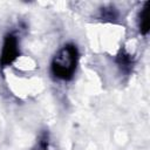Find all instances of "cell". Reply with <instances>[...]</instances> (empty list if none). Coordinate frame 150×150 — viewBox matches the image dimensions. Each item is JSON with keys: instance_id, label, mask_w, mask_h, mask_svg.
Segmentation results:
<instances>
[{"instance_id": "1", "label": "cell", "mask_w": 150, "mask_h": 150, "mask_svg": "<svg viewBox=\"0 0 150 150\" xmlns=\"http://www.w3.org/2000/svg\"><path fill=\"white\" fill-rule=\"evenodd\" d=\"M77 59L79 52L76 46L71 43L64 45L53 57L50 66L53 75L63 81L70 80L75 73Z\"/></svg>"}, {"instance_id": "2", "label": "cell", "mask_w": 150, "mask_h": 150, "mask_svg": "<svg viewBox=\"0 0 150 150\" xmlns=\"http://www.w3.org/2000/svg\"><path fill=\"white\" fill-rule=\"evenodd\" d=\"M19 56V45L18 39L14 34H7L4 40V46L0 56V66L1 68L11 64Z\"/></svg>"}, {"instance_id": "3", "label": "cell", "mask_w": 150, "mask_h": 150, "mask_svg": "<svg viewBox=\"0 0 150 150\" xmlns=\"http://www.w3.org/2000/svg\"><path fill=\"white\" fill-rule=\"evenodd\" d=\"M116 63L124 73H129L134 67V59L129 53L125 52V49H121L116 56Z\"/></svg>"}, {"instance_id": "4", "label": "cell", "mask_w": 150, "mask_h": 150, "mask_svg": "<svg viewBox=\"0 0 150 150\" xmlns=\"http://www.w3.org/2000/svg\"><path fill=\"white\" fill-rule=\"evenodd\" d=\"M149 7H150V2H145L144 7L141 9L138 15V27H139V32L143 35H146L149 32Z\"/></svg>"}, {"instance_id": "5", "label": "cell", "mask_w": 150, "mask_h": 150, "mask_svg": "<svg viewBox=\"0 0 150 150\" xmlns=\"http://www.w3.org/2000/svg\"><path fill=\"white\" fill-rule=\"evenodd\" d=\"M117 16H118V13H117L116 8L112 6H107L101 9V18L104 20L112 21V20L117 19Z\"/></svg>"}, {"instance_id": "6", "label": "cell", "mask_w": 150, "mask_h": 150, "mask_svg": "<svg viewBox=\"0 0 150 150\" xmlns=\"http://www.w3.org/2000/svg\"><path fill=\"white\" fill-rule=\"evenodd\" d=\"M47 146H48V138H47V135H42L41 137V141H40V144H39V149L38 150H47Z\"/></svg>"}]
</instances>
